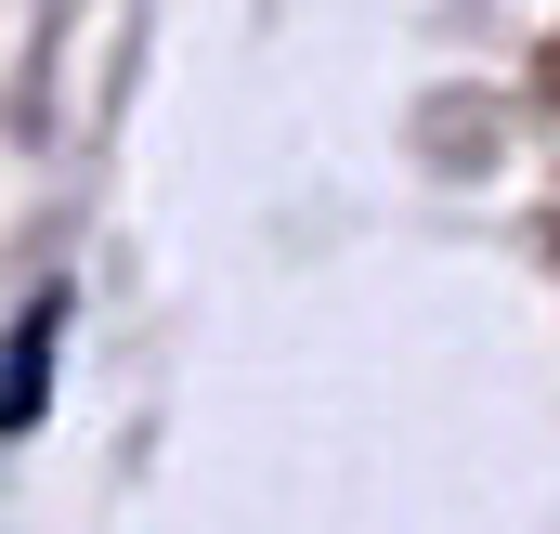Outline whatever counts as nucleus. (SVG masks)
I'll return each mask as SVG.
<instances>
[{
	"label": "nucleus",
	"mask_w": 560,
	"mask_h": 534,
	"mask_svg": "<svg viewBox=\"0 0 560 534\" xmlns=\"http://www.w3.org/2000/svg\"><path fill=\"white\" fill-rule=\"evenodd\" d=\"M52 339H66V300H26L13 365H0V430H39V404H52Z\"/></svg>",
	"instance_id": "f257e3e1"
}]
</instances>
